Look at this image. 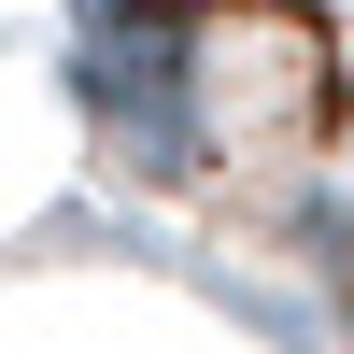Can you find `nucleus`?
Here are the masks:
<instances>
[{"label": "nucleus", "instance_id": "f257e3e1", "mask_svg": "<svg viewBox=\"0 0 354 354\" xmlns=\"http://www.w3.org/2000/svg\"><path fill=\"white\" fill-rule=\"evenodd\" d=\"M340 283H354V227H340Z\"/></svg>", "mask_w": 354, "mask_h": 354}]
</instances>
